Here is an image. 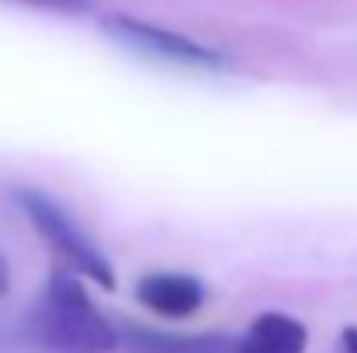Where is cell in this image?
<instances>
[{"instance_id": "1", "label": "cell", "mask_w": 357, "mask_h": 353, "mask_svg": "<svg viewBox=\"0 0 357 353\" xmlns=\"http://www.w3.org/2000/svg\"><path fill=\"white\" fill-rule=\"evenodd\" d=\"M28 333L42 353H115L121 333L115 322L91 301L80 277L56 270L42 288Z\"/></svg>"}, {"instance_id": "2", "label": "cell", "mask_w": 357, "mask_h": 353, "mask_svg": "<svg viewBox=\"0 0 357 353\" xmlns=\"http://www.w3.org/2000/svg\"><path fill=\"white\" fill-rule=\"evenodd\" d=\"M17 205L24 208L31 229L56 249V256L70 267L73 277H87V281L101 284L105 291L115 288V267H112L108 253L77 226V219L56 198H49L45 191L24 187V191H17Z\"/></svg>"}, {"instance_id": "3", "label": "cell", "mask_w": 357, "mask_h": 353, "mask_svg": "<svg viewBox=\"0 0 357 353\" xmlns=\"http://www.w3.org/2000/svg\"><path fill=\"white\" fill-rule=\"evenodd\" d=\"M101 31L119 42L121 49L142 56V59H153V63H170V66H181V70H226L229 59L191 38V35H181L174 28H163V24H153V21H139V17H128V14H105L101 17Z\"/></svg>"}, {"instance_id": "4", "label": "cell", "mask_w": 357, "mask_h": 353, "mask_svg": "<svg viewBox=\"0 0 357 353\" xmlns=\"http://www.w3.org/2000/svg\"><path fill=\"white\" fill-rule=\"evenodd\" d=\"M205 284L184 270H149L135 281V301L163 319H191L205 305Z\"/></svg>"}, {"instance_id": "5", "label": "cell", "mask_w": 357, "mask_h": 353, "mask_svg": "<svg viewBox=\"0 0 357 353\" xmlns=\"http://www.w3.org/2000/svg\"><path fill=\"white\" fill-rule=\"evenodd\" d=\"M309 329L288 312H260L246 333L233 343V353H305Z\"/></svg>"}, {"instance_id": "6", "label": "cell", "mask_w": 357, "mask_h": 353, "mask_svg": "<svg viewBox=\"0 0 357 353\" xmlns=\"http://www.w3.org/2000/svg\"><path fill=\"white\" fill-rule=\"evenodd\" d=\"M132 353H233L229 336H184V333H156L132 326L121 340Z\"/></svg>"}, {"instance_id": "7", "label": "cell", "mask_w": 357, "mask_h": 353, "mask_svg": "<svg viewBox=\"0 0 357 353\" xmlns=\"http://www.w3.org/2000/svg\"><path fill=\"white\" fill-rule=\"evenodd\" d=\"M24 3L52 7V10H84V7H91V0H24Z\"/></svg>"}, {"instance_id": "8", "label": "cell", "mask_w": 357, "mask_h": 353, "mask_svg": "<svg viewBox=\"0 0 357 353\" xmlns=\"http://www.w3.org/2000/svg\"><path fill=\"white\" fill-rule=\"evenodd\" d=\"M7 295H10V263H7V256L0 249V305L7 301Z\"/></svg>"}, {"instance_id": "9", "label": "cell", "mask_w": 357, "mask_h": 353, "mask_svg": "<svg viewBox=\"0 0 357 353\" xmlns=\"http://www.w3.org/2000/svg\"><path fill=\"white\" fill-rule=\"evenodd\" d=\"M340 347H344V353H357V326H347L340 333Z\"/></svg>"}]
</instances>
